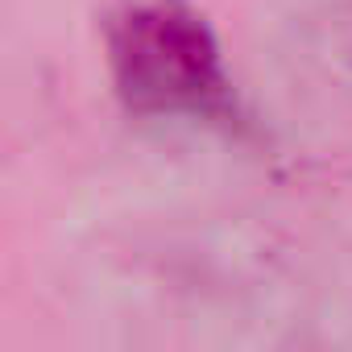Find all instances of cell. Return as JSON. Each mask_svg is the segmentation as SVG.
Wrapping results in <instances>:
<instances>
[{
	"label": "cell",
	"mask_w": 352,
	"mask_h": 352,
	"mask_svg": "<svg viewBox=\"0 0 352 352\" xmlns=\"http://www.w3.org/2000/svg\"><path fill=\"white\" fill-rule=\"evenodd\" d=\"M108 63L133 112L179 120L236 116L220 42L187 0H120L108 13Z\"/></svg>",
	"instance_id": "6da1fadb"
}]
</instances>
